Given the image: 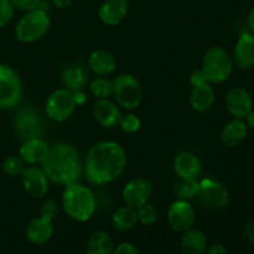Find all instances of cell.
I'll return each mask as SVG.
<instances>
[{"instance_id":"1","label":"cell","mask_w":254,"mask_h":254,"mask_svg":"<svg viewBox=\"0 0 254 254\" xmlns=\"http://www.w3.org/2000/svg\"><path fill=\"white\" fill-rule=\"evenodd\" d=\"M127 153L117 141L102 140L89 148L83 160V175L89 184L108 185L124 173Z\"/></svg>"},{"instance_id":"2","label":"cell","mask_w":254,"mask_h":254,"mask_svg":"<svg viewBox=\"0 0 254 254\" xmlns=\"http://www.w3.org/2000/svg\"><path fill=\"white\" fill-rule=\"evenodd\" d=\"M41 166L49 180L60 186L79 183L83 176V160L81 154L68 143H56L50 146Z\"/></svg>"},{"instance_id":"3","label":"cell","mask_w":254,"mask_h":254,"mask_svg":"<svg viewBox=\"0 0 254 254\" xmlns=\"http://www.w3.org/2000/svg\"><path fill=\"white\" fill-rule=\"evenodd\" d=\"M61 203L64 213L77 222L91 220L97 208L93 191L81 183L64 186Z\"/></svg>"},{"instance_id":"4","label":"cell","mask_w":254,"mask_h":254,"mask_svg":"<svg viewBox=\"0 0 254 254\" xmlns=\"http://www.w3.org/2000/svg\"><path fill=\"white\" fill-rule=\"evenodd\" d=\"M233 60L221 46H213L206 51L202 59V69L206 79L211 84H221L227 81L233 72Z\"/></svg>"},{"instance_id":"5","label":"cell","mask_w":254,"mask_h":254,"mask_svg":"<svg viewBox=\"0 0 254 254\" xmlns=\"http://www.w3.org/2000/svg\"><path fill=\"white\" fill-rule=\"evenodd\" d=\"M51 20L45 10L37 9L26 11L15 26V37L24 44H32L41 40L49 32Z\"/></svg>"},{"instance_id":"6","label":"cell","mask_w":254,"mask_h":254,"mask_svg":"<svg viewBox=\"0 0 254 254\" xmlns=\"http://www.w3.org/2000/svg\"><path fill=\"white\" fill-rule=\"evenodd\" d=\"M114 101L127 111L136 109L143 99V88L136 77L130 73H121L112 79Z\"/></svg>"},{"instance_id":"7","label":"cell","mask_w":254,"mask_h":254,"mask_svg":"<svg viewBox=\"0 0 254 254\" xmlns=\"http://www.w3.org/2000/svg\"><path fill=\"white\" fill-rule=\"evenodd\" d=\"M14 127L17 135L22 140L44 138L46 133V124L41 113L31 106H25L17 111L14 119Z\"/></svg>"},{"instance_id":"8","label":"cell","mask_w":254,"mask_h":254,"mask_svg":"<svg viewBox=\"0 0 254 254\" xmlns=\"http://www.w3.org/2000/svg\"><path fill=\"white\" fill-rule=\"evenodd\" d=\"M24 94L22 81L17 72L0 64V109H10L21 102Z\"/></svg>"},{"instance_id":"9","label":"cell","mask_w":254,"mask_h":254,"mask_svg":"<svg viewBox=\"0 0 254 254\" xmlns=\"http://www.w3.org/2000/svg\"><path fill=\"white\" fill-rule=\"evenodd\" d=\"M77 108L76 101L72 92L66 88H59L47 97L45 111L50 121L62 123L73 116Z\"/></svg>"},{"instance_id":"10","label":"cell","mask_w":254,"mask_h":254,"mask_svg":"<svg viewBox=\"0 0 254 254\" xmlns=\"http://www.w3.org/2000/svg\"><path fill=\"white\" fill-rule=\"evenodd\" d=\"M196 197L201 205L210 210L223 208L230 201V195L226 186L212 179H205L201 181Z\"/></svg>"},{"instance_id":"11","label":"cell","mask_w":254,"mask_h":254,"mask_svg":"<svg viewBox=\"0 0 254 254\" xmlns=\"http://www.w3.org/2000/svg\"><path fill=\"white\" fill-rule=\"evenodd\" d=\"M195 208L189 201L175 200L168 210V223L175 232L184 233L191 230L195 223Z\"/></svg>"},{"instance_id":"12","label":"cell","mask_w":254,"mask_h":254,"mask_svg":"<svg viewBox=\"0 0 254 254\" xmlns=\"http://www.w3.org/2000/svg\"><path fill=\"white\" fill-rule=\"evenodd\" d=\"M153 184L145 178H135L129 180L122 191V197L127 206L138 208L149 202L153 195Z\"/></svg>"},{"instance_id":"13","label":"cell","mask_w":254,"mask_h":254,"mask_svg":"<svg viewBox=\"0 0 254 254\" xmlns=\"http://www.w3.org/2000/svg\"><path fill=\"white\" fill-rule=\"evenodd\" d=\"M20 176L25 191L34 198H42L49 192L50 180L41 165L25 166Z\"/></svg>"},{"instance_id":"14","label":"cell","mask_w":254,"mask_h":254,"mask_svg":"<svg viewBox=\"0 0 254 254\" xmlns=\"http://www.w3.org/2000/svg\"><path fill=\"white\" fill-rule=\"evenodd\" d=\"M226 109L235 118L243 119L253 108V99L248 91L242 87H235L230 89L225 98Z\"/></svg>"},{"instance_id":"15","label":"cell","mask_w":254,"mask_h":254,"mask_svg":"<svg viewBox=\"0 0 254 254\" xmlns=\"http://www.w3.org/2000/svg\"><path fill=\"white\" fill-rule=\"evenodd\" d=\"M174 171L179 179L197 180L202 174V164L196 154L191 151H181L174 159Z\"/></svg>"},{"instance_id":"16","label":"cell","mask_w":254,"mask_h":254,"mask_svg":"<svg viewBox=\"0 0 254 254\" xmlns=\"http://www.w3.org/2000/svg\"><path fill=\"white\" fill-rule=\"evenodd\" d=\"M93 116L97 123L107 129H113L119 127V122L122 119L121 107L116 102L107 99H97L93 106Z\"/></svg>"},{"instance_id":"17","label":"cell","mask_w":254,"mask_h":254,"mask_svg":"<svg viewBox=\"0 0 254 254\" xmlns=\"http://www.w3.org/2000/svg\"><path fill=\"white\" fill-rule=\"evenodd\" d=\"M233 64L241 69H251L254 67V35L245 32L237 40L233 51Z\"/></svg>"},{"instance_id":"18","label":"cell","mask_w":254,"mask_h":254,"mask_svg":"<svg viewBox=\"0 0 254 254\" xmlns=\"http://www.w3.org/2000/svg\"><path fill=\"white\" fill-rule=\"evenodd\" d=\"M128 11V0H106L99 6L98 16L103 24L108 26H117L126 19Z\"/></svg>"},{"instance_id":"19","label":"cell","mask_w":254,"mask_h":254,"mask_svg":"<svg viewBox=\"0 0 254 254\" xmlns=\"http://www.w3.org/2000/svg\"><path fill=\"white\" fill-rule=\"evenodd\" d=\"M50 145L44 138H35L24 140L20 148L19 156L27 165H42L49 153Z\"/></svg>"},{"instance_id":"20","label":"cell","mask_w":254,"mask_h":254,"mask_svg":"<svg viewBox=\"0 0 254 254\" xmlns=\"http://www.w3.org/2000/svg\"><path fill=\"white\" fill-rule=\"evenodd\" d=\"M61 82L64 84V88L68 89L72 93L77 91H83L84 87L89 82V73L86 67L82 64H69L62 71Z\"/></svg>"},{"instance_id":"21","label":"cell","mask_w":254,"mask_h":254,"mask_svg":"<svg viewBox=\"0 0 254 254\" xmlns=\"http://www.w3.org/2000/svg\"><path fill=\"white\" fill-rule=\"evenodd\" d=\"M190 106L193 111L198 113H205L210 111L216 101V93L211 83L193 86L190 93Z\"/></svg>"},{"instance_id":"22","label":"cell","mask_w":254,"mask_h":254,"mask_svg":"<svg viewBox=\"0 0 254 254\" xmlns=\"http://www.w3.org/2000/svg\"><path fill=\"white\" fill-rule=\"evenodd\" d=\"M88 67L94 74L108 77L116 71V57L107 50H94L88 57Z\"/></svg>"},{"instance_id":"23","label":"cell","mask_w":254,"mask_h":254,"mask_svg":"<svg viewBox=\"0 0 254 254\" xmlns=\"http://www.w3.org/2000/svg\"><path fill=\"white\" fill-rule=\"evenodd\" d=\"M54 235L52 221L44 217L34 218L26 227V237L31 243L37 246L45 245L51 240Z\"/></svg>"},{"instance_id":"24","label":"cell","mask_w":254,"mask_h":254,"mask_svg":"<svg viewBox=\"0 0 254 254\" xmlns=\"http://www.w3.org/2000/svg\"><path fill=\"white\" fill-rule=\"evenodd\" d=\"M248 133V126L243 119L235 118L228 122L221 131V141L225 146L236 148L243 143Z\"/></svg>"},{"instance_id":"25","label":"cell","mask_w":254,"mask_h":254,"mask_svg":"<svg viewBox=\"0 0 254 254\" xmlns=\"http://www.w3.org/2000/svg\"><path fill=\"white\" fill-rule=\"evenodd\" d=\"M207 250V238L200 230L186 231L181 237V252L183 254H205Z\"/></svg>"},{"instance_id":"26","label":"cell","mask_w":254,"mask_h":254,"mask_svg":"<svg viewBox=\"0 0 254 254\" xmlns=\"http://www.w3.org/2000/svg\"><path fill=\"white\" fill-rule=\"evenodd\" d=\"M136 223H138L136 208L130 207V206H122L112 215V225L117 231H121V232L131 230L135 227Z\"/></svg>"},{"instance_id":"27","label":"cell","mask_w":254,"mask_h":254,"mask_svg":"<svg viewBox=\"0 0 254 254\" xmlns=\"http://www.w3.org/2000/svg\"><path fill=\"white\" fill-rule=\"evenodd\" d=\"M114 248V242L109 233L96 231L88 240L87 254H113Z\"/></svg>"},{"instance_id":"28","label":"cell","mask_w":254,"mask_h":254,"mask_svg":"<svg viewBox=\"0 0 254 254\" xmlns=\"http://www.w3.org/2000/svg\"><path fill=\"white\" fill-rule=\"evenodd\" d=\"M200 188V183L197 180H188V179H179L176 185L174 186V192L178 200L190 201L196 197Z\"/></svg>"},{"instance_id":"29","label":"cell","mask_w":254,"mask_h":254,"mask_svg":"<svg viewBox=\"0 0 254 254\" xmlns=\"http://www.w3.org/2000/svg\"><path fill=\"white\" fill-rule=\"evenodd\" d=\"M89 91L97 99H107L113 94V84L108 77H96L89 83Z\"/></svg>"},{"instance_id":"30","label":"cell","mask_w":254,"mask_h":254,"mask_svg":"<svg viewBox=\"0 0 254 254\" xmlns=\"http://www.w3.org/2000/svg\"><path fill=\"white\" fill-rule=\"evenodd\" d=\"M138 213V222H140L144 226H151L158 220V211L151 203L146 202L143 206L136 208Z\"/></svg>"},{"instance_id":"31","label":"cell","mask_w":254,"mask_h":254,"mask_svg":"<svg viewBox=\"0 0 254 254\" xmlns=\"http://www.w3.org/2000/svg\"><path fill=\"white\" fill-rule=\"evenodd\" d=\"M2 169L10 176H20L25 169V163L20 156H7L2 163Z\"/></svg>"},{"instance_id":"32","label":"cell","mask_w":254,"mask_h":254,"mask_svg":"<svg viewBox=\"0 0 254 254\" xmlns=\"http://www.w3.org/2000/svg\"><path fill=\"white\" fill-rule=\"evenodd\" d=\"M119 127L122 130L127 134H134L140 129L141 122L135 114L128 113L126 116H122L121 122H119Z\"/></svg>"},{"instance_id":"33","label":"cell","mask_w":254,"mask_h":254,"mask_svg":"<svg viewBox=\"0 0 254 254\" xmlns=\"http://www.w3.org/2000/svg\"><path fill=\"white\" fill-rule=\"evenodd\" d=\"M57 215H59V203H57V201L54 200V198H47L42 203L41 208H40V216L52 221Z\"/></svg>"},{"instance_id":"34","label":"cell","mask_w":254,"mask_h":254,"mask_svg":"<svg viewBox=\"0 0 254 254\" xmlns=\"http://www.w3.org/2000/svg\"><path fill=\"white\" fill-rule=\"evenodd\" d=\"M14 16V6L10 0H0V29L10 22Z\"/></svg>"},{"instance_id":"35","label":"cell","mask_w":254,"mask_h":254,"mask_svg":"<svg viewBox=\"0 0 254 254\" xmlns=\"http://www.w3.org/2000/svg\"><path fill=\"white\" fill-rule=\"evenodd\" d=\"M12 6L22 10V11H30L39 7L40 0H10Z\"/></svg>"},{"instance_id":"36","label":"cell","mask_w":254,"mask_h":254,"mask_svg":"<svg viewBox=\"0 0 254 254\" xmlns=\"http://www.w3.org/2000/svg\"><path fill=\"white\" fill-rule=\"evenodd\" d=\"M113 254H140L138 248L131 243H122L114 248Z\"/></svg>"},{"instance_id":"37","label":"cell","mask_w":254,"mask_h":254,"mask_svg":"<svg viewBox=\"0 0 254 254\" xmlns=\"http://www.w3.org/2000/svg\"><path fill=\"white\" fill-rule=\"evenodd\" d=\"M190 83L191 86H198V84H203V83H208L207 79H206L205 74H203L202 69H196L191 73L190 76Z\"/></svg>"},{"instance_id":"38","label":"cell","mask_w":254,"mask_h":254,"mask_svg":"<svg viewBox=\"0 0 254 254\" xmlns=\"http://www.w3.org/2000/svg\"><path fill=\"white\" fill-rule=\"evenodd\" d=\"M205 254H226V248L221 243H215L206 250Z\"/></svg>"},{"instance_id":"39","label":"cell","mask_w":254,"mask_h":254,"mask_svg":"<svg viewBox=\"0 0 254 254\" xmlns=\"http://www.w3.org/2000/svg\"><path fill=\"white\" fill-rule=\"evenodd\" d=\"M245 233H246V237H247V240L254 245V221L253 222H250L247 226H246Z\"/></svg>"},{"instance_id":"40","label":"cell","mask_w":254,"mask_h":254,"mask_svg":"<svg viewBox=\"0 0 254 254\" xmlns=\"http://www.w3.org/2000/svg\"><path fill=\"white\" fill-rule=\"evenodd\" d=\"M73 97H74V101H76L77 106H82L87 102V97L84 94L83 91H77L73 92Z\"/></svg>"},{"instance_id":"41","label":"cell","mask_w":254,"mask_h":254,"mask_svg":"<svg viewBox=\"0 0 254 254\" xmlns=\"http://www.w3.org/2000/svg\"><path fill=\"white\" fill-rule=\"evenodd\" d=\"M52 1H54L55 6L60 7V9H64V7H68L73 0H52Z\"/></svg>"},{"instance_id":"42","label":"cell","mask_w":254,"mask_h":254,"mask_svg":"<svg viewBox=\"0 0 254 254\" xmlns=\"http://www.w3.org/2000/svg\"><path fill=\"white\" fill-rule=\"evenodd\" d=\"M247 25L250 27V30L252 31V34L254 35V7L250 11L247 17Z\"/></svg>"},{"instance_id":"43","label":"cell","mask_w":254,"mask_h":254,"mask_svg":"<svg viewBox=\"0 0 254 254\" xmlns=\"http://www.w3.org/2000/svg\"><path fill=\"white\" fill-rule=\"evenodd\" d=\"M246 119H247V126L254 129V111H251L246 117Z\"/></svg>"},{"instance_id":"44","label":"cell","mask_w":254,"mask_h":254,"mask_svg":"<svg viewBox=\"0 0 254 254\" xmlns=\"http://www.w3.org/2000/svg\"><path fill=\"white\" fill-rule=\"evenodd\" d=\"M86 254H87V253H86Z\"/></svg>"}]
</instances>
